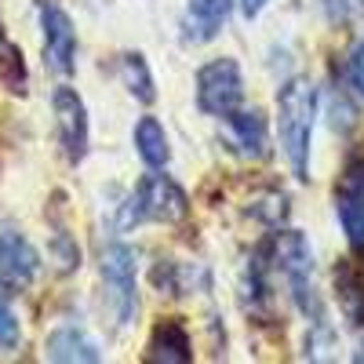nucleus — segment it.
Here are the masks:
<instances>
[{
	"mask_svg": "<svg viewBox=\"0 0 364 364\" xmlns=\"http://www.w3.org/2000/svg\"><path fill=\"white\" fill-rule=\"evenodd\" d=\"M22 339V328H18V317L11 314L8 306V295H4V284H0V350H15Z\"/></svg>",
	"mask_w": 364,
	"mask_h": 364,
	"instance_id": "aec40b11",
	"label": "nucleus"
},
{
	"mask_svg": "<svg viewBox=\"0 0 364 364\" xmlns=\"http://www.w3.org/2000/svg\"><path fill=\"white\" fill-rule=\"evenodd\" d=\"M44 357L58 364H99L102 350L80 324H58L44 343Z\"/></svg>",
	"mask_w": 364,
	"mask_h": 364,
	"instance_id": "f8f14e48",
	"label": "nucleus"
},
{
	"mask_svg": "<svg viewBox=\"0 0 364 364\" xmlns=\"http://www.w3.org/2000/svg\"><path fill=\"white\" fill-rule=\"evenodd\" d=\"M99 273L106 284V302L120 328H128L139 314V259L124 240H109L99 252Z\"/></svg>",
	"mask_w": 364,
	"mask_h": 364,
	"instance_id": "20e7f679",
	"label": "nucleus"
},
{
	"mask_svg": "<svg viewBox=\"0 0 364 364\" xmlns=\"http://www.w3.org/2000/svg\"><path fill=\"white\" fill-rule=\"evenodd\" d=\"M336 215L350 248L364 245V161L350 164L336 186Z\"/></svg>",
	"mask_w": 364,
	"mask_h": 364,
	"instance_id": "9d476101",
	"label": "nucleus"
},
{
	"mask_svg": "<svg viewBox=\"0 0 364 364\" xmlns=\"http://www.w3.org/2000/svg\"><path fill=\"white\" fill-rule=\"evenodd\" d=\"M266 4H269V0H240V15H245V18H259L266 11Z\"/></svg>",
	"mask_w": 364,
	"mask_h": 364,
	"instance_id": "5701e85b",
	"label": "nucleus"
},
{
	"mask_svg": "<svg viewBox=\"0 0 364 364\" xmlns=\"http://www.w3.org/2000/svg\"><path fill=\"white\" fill-rule=\"evenodd\" d=\"M41 273V255L18 230H0V284L8 291H26Z\"/></svg>",
	"mask_w": 364,
	"mask_h": 364,
	"instance_id": "6e6552de",
	"label": "nucleus"
},
{
	"mask_svg": "<svg viewBox=\"0 0 364 364\" xmlns=\"http://www.w3.org/2000/svg\"><path fill=\"white\" fill-rule=\"evenodd\" d=\"M190 215V197L186 190L178 186L171 175H164L161 168H149V175H142L135 182V190L117 204V230L128 233L135 226H146V223H164V226H175Z\"/></svg>",
	"mask_w": 364,
	"mask_h": 364,
	"instance_id": "7ed1b4c3",
	"label": "nucleus"
},
{
	"mask_svg": "<svg viewBox=\"0 0 364 364\" xmlns=\"http://www.w3.org/2000/svg\"><path fill=\"white\" fill-rule=\"evenodd\" d=\"M331 128H336L339 135H350L357 128V106L346 99V91L331 95Z\"/></svg>",
	"mask_w": 364,
	"mask_h": 364,
	"instance_id": "412c9836",
	"label": "nucleus"
},
{
	"mask_svg": "<svg viewBox=\"0 0 364 364\" xmlns=\"http://www.w3.org/2000/svg\"><path fill=\"white\" fill-rule=\"evenodd\" d=\"M233 0H190L182 11V44H211L230 22Z\"/></svg>",
	"mask_w": 364,
	"mask_h": 364,
	"instance_id": "9b49d317",
	"label": "nucleus"
},
{
	"mask_svg": "<svg viewBox=\"0 0 364 364\" xmlns=\"http://www.w3.org/2000/svg\"><path fill=\"white\" fill-rule=\"evenodd\" d=\"M51 113H55V132H58V146L70 164H80L87 157L91 146V124H87V106L73 87L58 84L51 91Z\"/></svg>",
	"mask_w": 364,
	"mask_h": 364,
	"instance_id": "423d86ee",
	"label": "nucleus"
},
{
	"mask_svg": "<svg viewBox=\"0 0 364 364\" xmlns=\"http://www.w3.org/2000/svg\"><path fill=\"white\" fill-rule=\"evenodd\" d=\"M262 255H266L269 269L284 277L295 310L310 324L314 321H328L324 317V302H321L317 284H314V248H310V240L302 237L299 230H277L262 245Z\"/></svg>",
	"mask_w": 364,
	"mask_h": 364,
	"instance_id": "f03ea898",
	"label": "nucleus"
},
{
	"mask_svg": "<svg viewBox=\"0 0 364 364\" xmlns=\"http://www.w3.org/2000/svg\"><path fill=\"white\" fill-rule=\"evenodd\" d=\"M117 73L120 80H124L128 87V95L142 106H154L157 102V80L154 73H149V63H146V55L142 51H124L117 58Z\"/></svg>",
	"mask_w": 364,
	"mask_h": 364,
	"instance_id": "dca6fc26",
	"label": "nucleus"
},
{
	"mask_svg": "<svg viewBox=\"0 0 364 364\" xmlns=\"http://www.w3.org/2000/svg\"><path fill=\"white\" fill-rule=\"evenodd\" d=\"M51 255H55V262H58V273H73V269L80 266V248L70 240L66 230H58V233L51 237Z\"/></svg>",
	"mask_w": 364,
	"mask_h": 364,
	"instance_id": "6ab92c4d",
	"label": "nucleus"
},
{
	"mask_svg": "<svg viewBox=\"0 0 364 364\" xmlns=\"http://www.w3.org/2000/svg\"><path fill=\"white\" fill-rule=\"evenodd\" d=\"M149 364H190L193 360V339L182 321H161L154 328V336L146 343V353H142Z\"/></svg>",
	"mask_w": 364,
	"mask_h": 364,
	"instance_id": "ddd939ff",
	"label": "nucleus"
},
{
	"mask_svg": "<svg viewBox=\"0 0 364 364\" xmlns=\"http://www.w3.org/2000/svg\"><path fill=\"white\" fill-rule=\"evenodd\" d=\"M154 284L161 288V291H168V295H190L197 284H204L208 288V269L204 266H190V262H157V269H154Z\"/></svg>",
	"mask_w": 364,
	"mask_h": 364,
	"instance_id": "f3484780",
	"label": "nucleus"
},
{
	"mask_svg": "<svg viewBox=\"0 0 364 364\" xmlns=\"http://www.w3.org/2000/svg\"><path fill=\"white\" fill-rule=\"evenodd\" d=\"M353 360H364V346H360V353H353Z\"/></svg>",
	"mask_w": 364,
	"mask_h": 364,
	"instance_id": "b1692460",
	"label": "nucleus"
},
{
	"mask_svg": "<svg viewBox=\"0 0 364 364\" xmlns=\"http://www.w3.org/2000/svg\"><path fill=\"white\" fill-rule=\"evenodd\" d=\"M237 106H245V73L237 58H211L197 70V109L204 117H230Z\"/></svg>",
	"mask_w": 364,
	"mask_h": 364,
	"instance_id": "39448f33",
	"label": "nucleus"
},
{
	"mask_svg": "<svg viewBox=\"0 0 364 364\" xmlns=\"http://www.w3.org/2000/svg\"><path fill=\"white\" fill-rule=\"evenodd\" d=\"M317 84L310 77H291L277 91V139L281 154L299 182L310 178L314 124H317Z\"/></svg>",
	"mask_w": 364,
	"mask_h": 364,
	"instance_id": "f257e3e1",
	"label": "nucleus"
},
{
	"mask_svg": "<svg viewBox=\"0 0 364 364\" xmlns=\"http://www.w3.org/2000/svg\"><path fill=\"white\" fill-rule=\"evenodd\" d=\"M223 124H226V135H230L233 154H240L245 161H266V157L273 154V146H269V128H266L262 109H245V106H237L230 117H223Z\"/></svg>",
	"mask_w": 364,
	"mask_h": 364,
	"instance_id": "1a4fd4ad",
	"label": "nucleus"
},
{
	"mask_svg": "<svg viewBox=\"0 0 364 364\" xmlns=\"http://www.w3.org/2000/svg\"><path fill=\"white\" fill-rule=\"evenodd\" d=\"M346 84L357 91V99H364V41L346 58Z\"/></svg>",
	"mask_w": 364,
	"mask_h": 364,
	"instance_id": "4be33fe9",
	"label": "nucleus"
},
{
	"mask_svg": "<svg viewBox=\"0 0 364 364\" xmlns=\"http://www.w3.org/2000/svg\"><path fill=\"white\" fill-rule=\"evenodd\" d=\"M336 291L346 317L364 328V245L350 248V255L336 266Z\"/></svg>",
	"mask_w": 364,
	"mask_h": 364,
	"instance_id": "4468645a",
	"label": "nucleus"
},
{
	"mask_svg": "<svg viewBox=\"0 0 364 364\" xmlns=\"http://www.w3.org/2000/svg\"><path fill=\"white\" fill-rule=\"evenodd\" d=\"M248 215L259 219V223L269 226V230H281V226L288 223V215H291V200H288L284 190L266 186V190L252 193V200H248Z\"/></svg>",
	"mask_w": 364,
	"mask_h": 364,
	"instance_id": "a211bd4d",
	"label": "nucleus"
},
{
	"mask_svg": "<svg viewBox=\"0 0 364 364\" xmlns=\"http://www.w3.org/2000/svg\"><path fill=\"white\" fill-rule=\"evenodd\" d=\"M41 29H44V63L58 77H73L77 70V29L66 8H58L55 0H41L37 4Z\"/></svg>",
	"mask_w": 364,
	"mask_h": 364,
	"instance_id": "0eeeda50",
	"label": "nucleus"
},
{
	"mask_svg": "<svg viewBox=\"0 0 364 364\" xmlns=\"http://www.w3.org/2000/svg\"><path fill=\"white\" fill-rule=\"evenodd\" d=\"M132 139H135V154L142 157L146 168H168L171 164V142H168V132L157 117H139Z\"/></svg>",
	"mask_w": 364,
	"mask_h": 364,
	"instance_id": "2eb2a0df",
	"label": "nucleus"
}]
</instances>
